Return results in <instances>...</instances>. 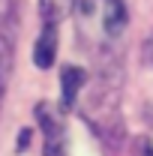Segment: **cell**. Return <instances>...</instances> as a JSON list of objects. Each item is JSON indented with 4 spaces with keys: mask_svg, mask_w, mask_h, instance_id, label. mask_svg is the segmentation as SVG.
<instances>
[{
    "mask_svg": "<svg viewBox=\"0 0 153 156\" xmlns=\"http://www.w3.org/2000/svg\"><path fill=\"white\" fill-rule=\"evenodd\" d=\"M36 123L42 129V141H45L42 156H66V126L48 102L36 105Z\"/></svg>",
    "mask_w": 153,
    "mask_h": 156,
    "instance_id": "1",
    "label": "cell"
},
{
    "mask_svg": "<svg viewBox=\"0 0 153 156\" xmlns=\"http://www.w3.org/2000/svg\"><path fill=\"white\" fill-rule=\"evenodd\" d=\"M57 60V24H42L36 45H33V63L39 69H51Z\"/></svg>",
    "mask_w": 153,
    "mask_h": 156,
    "instance_id": "2",
    "label": "cell"
},
{
    "mask_svg": "<svg viewBox=\"0 0 153 156\" xmlns=\"http://www.w3.org/2000/svg\"><path fill=\"white\" fill-rule=\"evenodd\" d=\"M84 81H87V75H84V69H78V66H63V69H60V99H63V108H72V105H75Z\"/></svg>",
    "mask_w": 153,
    "mask_h": 156,
    "instance_id": "3",
    "label": "cell"
},
{
    "mask_svg": "<svg viewBox=\"0 0 153 156\" xmlns=\"http://www.w3.org/2000/svg\"><path fill=\"white\" fill-rule=\"evenodd\" d=\"M129 21V12H126V3L123 0H105V12H102V27L108 36H120L123 27Z\"/></svg>",
    "mask_w": 153,
    "mask_h": 156,
    "instance_id": "4",
    "label": "cell"
},
{
    "mask_svg": "<svg viewBox=\"0 0 153 156\" xmlns=\"http://www.w3.org/2000/svg\"><path fill=\"white\" fill-rule=\"evenodd\" d=\"M78 0H39V12H42V24H57L72 12Z\"/></svg>",
    "mask_w": 153,
    "mask_h": 156,
    "instance_id": "5",
    "label": "cell"
},
{
    "mask_svg": "<svg viewBox=\"0 0 153 156\" xmlns=\"http://www.w3.org/2000/svg\"><path fill=\"white\" fill-rule=\"evenodd\" d=\"M27 141H30V129H21V138H18V150L27 147Z\"/></svg>",
    "mask_w": 153,
    "mask_h": 156,
    "instance_id": "6",
    "label": "cell"
}]
</instances>
